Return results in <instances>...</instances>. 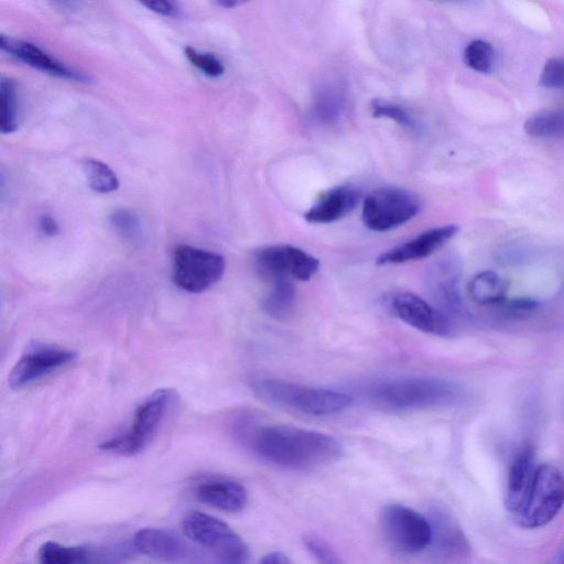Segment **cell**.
Returning <instances> with one entry per match:
<instances>
[{"instance_id":"6da1fadb","label":"cell","mask_w":564,"mask_h":564,"mask_svg":"<svg viewBox=\"0 0 564 564\" xmlns=\"http://www.w3.org/2000/svg\"><path fill=\"white\" fill-rule=\"evenodd\" d=\"M252 452L289 469H312L339 458V442L325 433L285 425L262 426L249 437Z\"/></svg>"},{"instance_id":"7a4b0ae2","label":"cell","mask_w":564,"mask_h":564,"mask_svg":"<svg viewBox=\"0 0 564 564\" xmlns=\"http://www.w3.org/2000/svg\"><path fill=\"white\" fill-rule=\"evenodd\" d=\"M369 400L391 411L437 410L457 406L467 392L455 381L426 376H410L375 383L368 390Z\"/></svg>"},{"instance_id":"3957f363","label":"cell","mask_w":564,"mask_h":564,"mask_svg":"<svg viewBox=\"0 0 564 564\" xmlns=\"http://www.w3.org/2000/svg\"><path fill=\"white\" fill-rule=\"evenodd\" d=\"M253 393L271 405L315 416L340 412L352 402V398L347 393L281 379H264L256 382Z\"/></svg>"},{"instance_id":"277c9868","label":"cell","mask_w":564,"mask_h":564,"mask_svg":"<svg viewBox=\"0 0 564 564\" xmlns=\"http://www.w3.org/2000/svg\"><path fill=\"white\" fill-rule=\"evenodd\" d=\"M177 400L171 389H159L148 397L134 411L127 430L119 435L104 441L100 449L131 456L142 452L156 435L170 409Z\"/></svg>"},{"instance_id":"5b68a950","label":"cell","mask_w":564,"mask_h":564,"mask_svg":"<svg viewBox=\"0 0 564 564\" xmlns=\"http://www.w3.org/2000/svg\"><path fill=\"white\" fill-rule=\"evenodd\" d=\"M181 529L188 540L210 550L220 564H248L246 543L223 520L202 511H189L182 518Z\"/></svg>"},{"instance_id":"8992f818","label":"cell","mask_w":564,"mask_h":564,"mask_svg":"<svg viewBox=\"0 0 564 564\" xmlns=\"http://www.w3.org/2000/svg\"><path fill=\"white\" fill-rule=\"evenodd\" d=\"M563 505V474L553 465L542 464L536 467L525 501L513 519L525 529L541 528L556 517Z\"/></svg>"},{"instance_id":"52a82bcc","label":"cell","mask_w":564,"mask_h":564,"mask_svg":"<svg viewBox=\"0 0 564 564\" xmlns=\"http://www.w3.org/2000/svg\"><path fill=\"white\" fill-rule=\"evenodd\" d=\"M225 258L214 251L189 245H178L172 253L173 283L188 293H200L215 285L224 275Z\"/></svg>"},{"instance_id":"ba28073f","label":"cell","mask_w":564,"mask_h":564,"mask_svg":"<svg viewBox=\"0 0 564 564\" xmlns=\"http://www.w3.org/2000/svg\"><path fill=\"white\" fill-rule=\"evenodd\" d=\"M421 208L419 198L399 187H380L367 195L362 205V221L373 231L394 229L412 218Z\"/></svg>"},{"instance_id":"9c48e42d","label":"cell","mask_w":564,"mask_h":564,"mask_svg":"<svg viewBox=\"0 0 564 564\" xmlns=\"http://www.w3.org/2000/svg\"><path fill=\"white\" fill-rule=\"evenodd\" d=\"M380 522L384 536L400 552L415 554L430 545L429 518L410 507L399 503L386 506Z\"/></svg>"},{"instance_id":"30bf717a","label":"cell","mask_w":564,"mask_h":564,"mask_svg":"<svg viewBox=\"0 0 564 564\" xmlns=\"http://www.w3.org/2000/svg\"><path fill=\"white\" fill-rule=\"evenodd\" d=\"M258 271L271 283L280 280L308 281L319 269V261L291 245L264 247L254 254Z\"/></svg>"},{"instance_id":"8fae6325","label":"cell","mask_w":564,"mask_h":564,"mask_svg":"<svg viewBox=\"0 0 564 564\" xmlns=\"http://www.w3.org/2000/svg\"><path fill=\"white\" fill-rule=\"evenodd\" d=\"M76 352L55 345L34 343L12 367L8 382L12 389H22L55 370L70 364Z\"/></svg>"},{"instance_id":"7c38bea8","label":"cell","mask_w":564,"mask_h":564,"mask_svg":"<svg viewBox=\"0 0 564 564\" xmlns=\"http://www.w3.org/2000/svg\"><path fill=\"white\" fill-rule=\"evenodd\" d=\"M388 308L395 317L421 332L441 337H451L454 333L449 316L416 294L394 293L388 300Z\"/></svg>"},{"instance_id":"4fadbf2b","label":"cell","mask_w":564,"mask_h":564,"mask_svg":"<svg viewBox=\"0 0 564 564\" xmlns=\"http://www.w3.org/2000/svg\"><path fill=\"white\" fill-rule=\"evenodd\" d=\"M433 556L443 563H458L469 554V544L456 520L444 509L434 507L429 512Z\"/></svg>"},{"instance_id":"5bb4252c","label":"cell","mask_w":564,"mask_h":564,"mask_svg":"<svg viewBox=\"0 0 564 564\" xmlns=\"http://www.w3.org/2000/svg\"><path fill=\"white\" fill-rule=\"evenodd\" d=\"M459 281L460 268L453 259L440 260L429 270L427 290L436 307L447 316L466 314Z\"/></svg>"},{"instance_id":"9a60e30c","label":"cell","mask_w":564,"mask_h":564,"mask_svg":"<svg viewBox=\"0 0 564 564\" xmlns=\"http://www.w3.org/2000/svg\"><path fill=\"white\" fill-rule=\"evenodd\" d=\"M0 48L11 57L34 69L79 83L90 82V77L87 74L68 67L33 43L15 40L2 34L0 36Z\"/></svg>"},{"instance_id":"2e32d148","label":"cell","mask_w":564,"mask_h":564,"mask_svg":"<svg viewBox=\"0 0 564 564\" xmlns=\"http://www.w3.org/2000/svg\"><path fill=\"white\" fill-rule=\"evenodd\" d=\"M458 230L457 225H446L426 230L415 238L382 252L376 262L379 265H387L424 259L441 249Z\"/></svg>"},{"instance_id":"e0dca14e","label":"cell","mask_w":564,"mask_h":564,"mask_svg":"<svg viewBox=\"0 0 564 564\" xmlns=\"http://www.w3.org/2000/svg\"><path fill=\"white\" fill-rule=\"evenodd\" d=\"M536 467L534 451L531 446L521 448L512 458L506 490V507L512 514L523 506Z\"/></svg>"},{"instance_id":"ac0fdd59","label":"cell","mask_w":564,"mask_h":564,"mask_svg":"<svg viewBox=\"0 0 564 564\" xmlns=\"http://www.w3.org/2000/svg\"><path fill=\"white\" fill-rule=\"evenodd\" d=\"M360 192L354 186L341 185L324 193L304 214L312 224H329L348 215L358 205Z\"/></svg>"},{"instance_id":"d6986e66","label":"cell","mask_w":564,"mask_h":564,"mask_svg":"<svg viewBox=\"0 0 564 564\" xmlns=\"http://www.w3.org/2000/svg\"><path fill=\"white\" fill-rule=\"evenodd\" d=\"M196 498L214 509L236 513L245 509L248 494L246 488L236 480L213 478L197 486Z\"/></svg>"},{"instance_id":"ffe728a7","label":"cell","mask_w":564,"mask_h":564,"mask_svg":"<svg viewBox=\"0 0 564 564\" xmlns=\"http://www.w3.org/2000/svg\"><path fill=\"white\" fill-rule=\"evenodd\" d=\"M133 547L141 554L164 561L178 560L183 554L180 540L171 532L159 528H142L132 538Z\"/></svg>"},{"instance_id":"44dd1931","label":"cell","mask_w":564,"mask_h":564,"mask_svg":"<svg viewBox=\"0 0 564 564\" xmlns=\"http://www.w3.org/2000/svg\"><path fill=\"white\" fill-rule=\"evenodd\" d=\"M508 282L494 271H481L468 283L473 302L482 306H498L507 302Z\"/></svg>"},{"instance_id":"7402d4cb","label":"cell","mask_w":564,"mask_h":564,"mask_svg":"<svg viewBox=\"0 0 564 564\" xmlns=\"http://www.w3.org/2000/svg\"><path fill=\"white\" fill-rule=\"evenodd\" d=\"M261 305L262 310L272 318L286 319L294 312L296 305V289L293 281L272 282L271 290Z\"/></svg>"},{"instance_id":"603a6c76","label":"cell","mask_w":564,"mask_h":564,"mask_svg":"<svg viewBox=\"0 0 564 564\" xmlns=\"http://www.w3.org/2000/svg\"><path fill=\"white\" fill-rule=\"evenodd\" d=\"M89 560L90 552L83 545H65L47 541L37 550L39 564H87Z\"/></svg>"},{"instance_id":"cb8c5ba5","label":"cell","mask_w":564,"mask_h":564,"mask_svg":"<svg viewBox=\"0 0 564 564\" xmlns=\"http://www.w3.org/2000/svg\"><path fill=\"white\" fill-rule=\"evenodd\" d=\"M524 131L535 138H564V110L551 109L529 117L524 122Z\"/></svg>"},{"instance_id":"d4e9b609","label":"cell","mask_w":564,"mask_h":564,"mask_svg":"<svg viewBox=\"0 0 564 564\" xmlns=\"http://www.w3.org/2000/svg\"><path fill=\"white\" fill-rule=\"evenodd\" d=\"M113 231L127 243L138 246L144 239V228L140 216L132 209L118 208L109 215Z\"/></svg>"},{"instance_id":"484cf974","label":"cell","mask_w":564,"mask_h":564,"mask_svg":"<svg viewBox=\"0 0 564 564\" xmlns=\"http://www.w3.org/2000/svg\"><path fill=\"white\" fill-rule=\"evenodd\" d=\"M89 187L97 193H111L118 189L119 180L109 165L97 159H85L82 163Z\"/></svg>"},{"instance_id":"4316f807","label":"cell","mask_w":564,"mask_h":564,"mask_svg":"<svg viewBox=\"0 0 564 564\" xmlns=\"http://www.w3.org/2000/svg\"><path fill=\"white\" fill-rule=\"evenodd\" d=\"M0 131L2 134L12 133L18 127V93L12 78L2 77L0 80Z\"/></svg>"},{"instance_id":"83f0119b","label":"cell","mask_w":564,"mask_h":564,"mask_svg":"<svg viewBox=\"0 0 564 564\" xmlns=\"http://www.w3.org/2000/svg\"><path fill=\"white\" fill-rule=\"evenodd\" d=\"M495 52L490 43L474 40L465 47L464 59L467 66L478 73H489L494 65Z\"/></svg>"},{"instance_id":"f1b7e54d","label":"cell","mask_w":564,"mask_h":564,"mask_svg":"<svg viewBox=\"0 0 564 564\" xmlns=\"http://www.w3.org/2000/svg\"><path fill=\"white\" fill-rule=\"evenodd\" d=\"M189 63L208 77H219L224 74L225 67L219 58L210 53L199 52L191 46L184 50Z\"/></svg>"},{"instance_id":"f546056e","label":"cell","mask_w":564,"mask_h":564,"mask_svg":"<svg viewBox=\"0 0 564 564\" xmlns=\"http://www.w3.org/2000/svg\"><path fill=\"white\" fill-rule=\"evenodd\" d=\"M370 108L372 116L376 118H389L410 129H413L416 126L412 116L399 105L381 99H375L372 100Z\"/></svg>"},{"instance_id":"4dcf8cb0","label":"cell","mask_w":564,"mask_h":564,"mask_svg":"<svg viewBox=\"0 0 564 564\" xmlns=\"http://www.w3.org/2000/svg\"><path fill=\"white\" fill-rule=\"evenodd\" d=\"M540 85L551 89H564V58L552 57L543 66Z\"/></svg>"},{"instance_id":"1f68e13d","label":"cell","mask_w":564,"mask_h":564,"mask_svg":"<svg viewBox=\"0 0 564 564\" xmlns=\"http://www.w3.org/2000/svg\"><path fill=\"white\" fill-rule=\"evenodd\" d=\"M142 4L147 7L149 10L164 17H175L178 14L180 11L177 4L173 1L155 0L142 2Z\"/></svg>"},{"instance_id":"d6a6232c","label":"cell","mask_w":564,"mask_h":564,"mask_svg":"<svg viewBox=\"0 0 564 564\" xmlns=\"http://www.w3.org/2000/svg\"><path fill=\"white\" fill-rule=\"evenodd\" d=\"M39 228L45 236H55L58 230V224L56 220L50 215H43L39 220Z\"/></svg>"},{"instance_id":"836d02e7","label":"cell","mask_w":564,"mask_h":564,"mask_svg":"<svg viewBox=\"0 0 564 564\" xmlns=\"http://www.w3.org/2000/svg\"><path fill=\"white\" fill-rule=\"evenodd\" d=\"M259 564H291V562L284 554L280 553V552H272V553L265 554L261 558Z\"/></svg>"},{"instance_id":"e575fe53","label":"cell","mask_w":564,"mask_h":564,"mask_svg":"<svg viewBox=\"0 0 564 564\" xmlns=\"http://www.w3.org/2000/svg\"><path fill=\"white\" fill-rule=\"evenodd\" d=\"M239 3H240L239 1H235V0L218 1V4L221 7H225V8H234V7L238 6Z\"/></svg>"}]
</instances>
